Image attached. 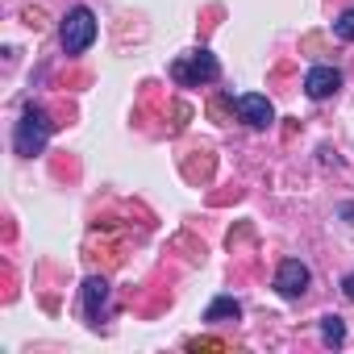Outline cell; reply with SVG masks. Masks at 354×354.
<instances>
[{"instance_id": "277c9868", "label": "cell", "mask_w": 354, "mask_h": 354, "mask_svg": "<svg viewBox=\"0 0 354 354\" xmlns=\"http://www.w3.org/2000/svg\"><path fill=\"white\" fill-rule=\"evenodd\" d=\"M308 283H313V271H308L300 259H283V263H279V271H275V292H279L283 300H300V296L308 292Z\"/></svg>"}, {"instance_id": "8992f818", "label": "cell", "mask_w": 354, "mask_h": 354, "mask_svg": "<svg viewBox=\"0 0 354 354\" xmlns=\"http://www.w3.org/2000/svg\"><path fill=\"white\" fill-rule=\"evenodd\" d=\"M337 88H342V71H337V67H329V63L308 67V75H304V92H308V100H329Z\"/></svg>"}, {"instance_id": "8fae6325", "label": "cell", "mask_w": 354, "mask_h": 354, "mask_svg": "<svg viewBox=\"0 0 354 354\" xmlns=\"http://www.w3.org/2000/svg\"><path fill=\"white\" fill-rule=\"evenodd\" d=\"M342 296H346V300H354V275H346V279H342Z\"/></svg>"}, {"instance_id": "52a82bcc", "label": "cell", "mask_w": 354, "mask_h": 354, "mask_svg": "<svg viewBox=\"0 0 354 354\" xmlns=\"http://www.w3.org/2000/svg\"><path fill=\"white\" fill-rule=\"evenodd\" d=\"M104 308H109V279L104 275H88L84 279V317H88V325H100Z\"/></svg>"}, {"instance_id": "7a4b0ae2", "label": "cell", "mask_w": 354, "mask_h": 354, "mask_svg": "<svg viewBox=\"0 0 354 354\" xmlns=\"http://www.w3.org/2000/svg\"><path fill=\"white\" fill-rule=\"evenodd\" d=\"M171 80L184 84V88H201V84H217L221 80V63L209 46H196V50H184L180 59L171 63Z\"/></svg>"}, {"instance_id": "30bf717a", "label": "cell", "mask_w": 354, "mask_h": 354, "mask_svg": "<svg viewBox=\"0 0 354 354\" xmlns=\"http://www.w3.org/2000/svg\"><path fill=\"white\" fill-rule=\"evenodd\" d=\"M333 38H337V42H354V9H346V13L333 21Z\"/></svg>"}, {"instance_id": "5b68a950", "label": "cell", "mask_w": 354, "mask_h": 354, "mask_svg": "<svg viewBox=\"0 0 354 354\" xmlns=\"http://www.w3.org/2000/svg\"><path fill=\"white\" fill-rule=\"evenodd\" d=\"M234 109H238V117H242L246 125H254V129H267V125L275 121L271 100L259 96V92H242V96H234Z\"/></svg>"}, {"instance_id": "ba28073f", "label": "cell", "mask_w": 354, "mask_h": 354, "mask_svg": "<svg viewBox=\"0 0 354 354\" xmlns=\"http://www.w3.org/2000/svg\"><path fill=\"white\" fill-rule=\"evenodd\" d=\"M242 317V300L238 296H217L209 308H205V321L209 325H225V321H238Z\"/></svg>"}, {"instance_id": "6da1fadb", "label": "cell", "mask_w": 354, "mask_h": 354, "mask_svg": "<svg viewBox=\"0 0 354 354\" xmlns=\"http://www.w3.org/2000/svg\"><path fill=\"white\" fill-rule=\"evenodd\" d=\"M50 133H55L50 113L30 100V104L21 109V117H17V125H13V150H17L21 158H38V154L50 146Z\"/></svg>"}, {"instance_id": "3957f363", "label": "cell", "mask_w": 354, "mask_h": 354, "mask_svg": "<svg viewBox=\"0 0 354 354\" xmlns=\"http://www.w3.org/2000/svg\"><path fill=\"white\" fill-rule=\"evenodd\" d=\"M92 42H96V13H92L88 5L67 9V17H63V26H59V46H63V55H84V50H92Z\"/></svg>"}, {"instance_id": "9c48e42d", "label": "cell", "mask_w": 354, "mask_h": 354, "mask_svg": "<svg viewBox=\"0 0 354 354\" xmlns=\"http://www.w3.org/2000/svg\"><path fill=\"white\" fill-rule=\"evenodd\" d=\"M321 342L325 346H346V321L337 313H325L321 317Z\"/></svg>"}]
</instances>
